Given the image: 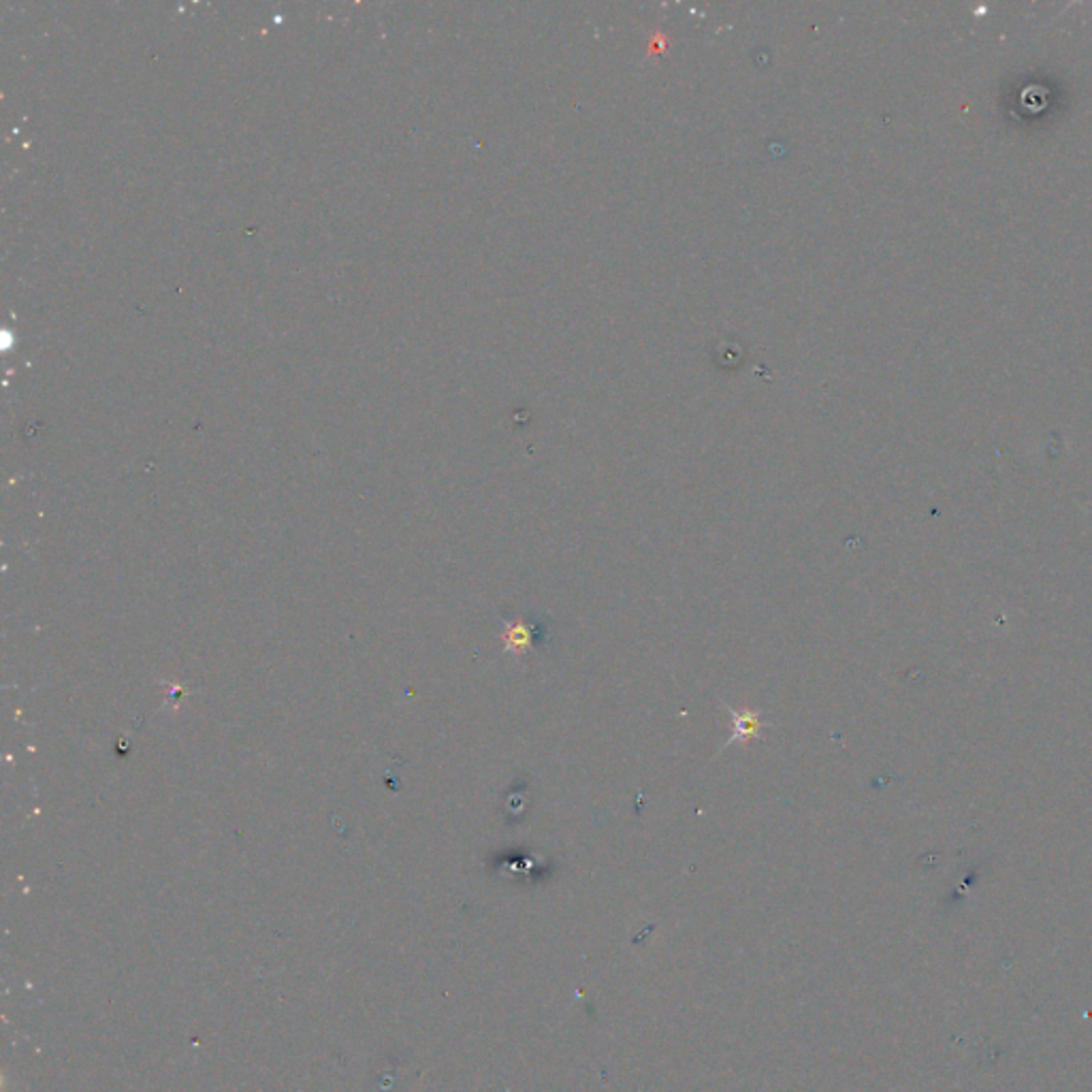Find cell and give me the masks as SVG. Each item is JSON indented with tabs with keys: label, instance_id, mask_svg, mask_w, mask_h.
<instances>
[{
	"label": "cell",
	"instance_id": "6da1fadb",
	"mask_svg": "<svg viewBox=\"0 0 1092 1092\" xmlns=\"http://www.w3.org/2000/svg\"><path fill=\"white\" fill-rule=\"evenodd\" d=\"M723 707H726V711L732 715V719H734V732H732V736L728 738V743H726V745H723V749L729 747V745H734V743H738V741L745 743V741H749V738L757 736L762 728H771L772 726V723L764 722L760 713L747 711V708H743V711H736V708H732V707H729V704H723Z\"/></svg>",
	"mask_w": 1092,
	"mask_h": 1092
},
{
	"label": "cell",
	"instance_id": "7a4b0ae2",
	"mask_svg": "<svg viewBox=\"0 0 1092 1092\" xmlns=\"http://www.w3.org/2000/svg\"><path fill=\"white\" fill-rule=\"evenodd\" d=\"M532 645H533V628L532 625L523 623V621L508 625L506 631H504V646H506V651H511V653H525Z\"/></svg>",
	"mask_w": 1092,
	"mask_h": 1092
}]
</instances>
